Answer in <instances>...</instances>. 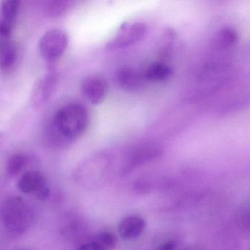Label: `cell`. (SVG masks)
<instances>
[{
    "mask_svg": "<svg viewBox=\"0 0 250 250\" xmlns=\"http://www.w3.org/2000/svg\"><path fill=\"white\" fill-rule=\"evenodd\" d=\"M81 87L84 97L94 105L99 104L104 101L109 89L107 82L99 76L86 77Z\"/></svg>",
    "mask_w": 250,
    "mask_h": 250,
    "instance_id": "cell-7",
    "label": "cell"
},
{
    "mask_svg": "<svg viewBox=\"0 0 250 250\" xmlns=\"http://www.w3.org/2000/svg\"><path fill=\"white\" fill-rule=\"evenodd\" d=\"M88 124V111L84 105L67 104L57 111L49 123L46 142L51 147H64L81 137Z\"/></svg>",
    "mask_w": 250,
    "mask_h": 250,
    "instance_id": "cell-1",
    "label": "cell"
},
{
    "mask_svg": "<svg viewBox=\"0 0 250 250\" xmlns=\"http://www.w3.org/2000/svg\"><path fill=\"white\" fill-rule=\"evenodd\" d=\"M147 26L141 21L123 24L112 39L106 43L109 50L124 49L141 41L147 33Z\"/></svg>",
    "mask_w": 250,
    "mask_h": 250,
    "instance_id": "cell-4",
    "label": "cell"
},
{
    "mask_svg": "<svg viewBox=\"0 0 250 250\" xmlns=\"http://www.w3.org/2000/svg\"><path fill=\"white\" fill-rule=\"evenodd\" d=\"M18 188L24 194H34L41 200H46L50 194L46 177L39 170H29L23 173L19 180Z\"/></svg>",
    "mask_w": 250,
    "mask_h": 250,
    "instance_id": "cell-5",
    "label": "cell"
},
{
    "mask_svg": "<svg viewBox=\"0 0 250 250\" xmlns=\"http://www.w3.org/2000/svg\"><path fill=\"white\" fill-rule=\"evenodd\" d=\"M2 218L4 227L8 232L14 235H21L31 226L33 213L24 199L14 196L4 203Z\"/></svg>",
    "mask_w": 250,
    "mask_h": 250,
    "instance_id": "cell-2",
    "label": "cell"
},
{
    "mask_svg": "<svg viewBox=\"0 0 250 250\" xmlns=\"http://www.w3.org/2000/svg\"><path fill=\"white\" fill-rule=\"evenodd\" d=\"M237 41L238 33L232 27H224L216 35V44L219 47H230L236 43Z\"/></svg>",
    "mask_w": 250,
    "mask_h": 250,
    "instance_id": "cell-14",
    "label": "cell"
},
{
    "mask_svg": "<svg viewBox=\"0 0 250 250\" xmlns=\"http://www.w3.org/2000/svg\"><path fill=\"white\" fill-rule=\"evenodd\" d=\"M117 82L123 90L127 92H135L143 87V77L133 69L121 68L116 77Z\"/></svg>",
    "mask_w": 250,
    "mask_h": 250,
    "instance_id": "cell-11",
    "label": "cell"
},
{
    "mask_svg": "<svg viewBox=\"0 0 250 250\" xmlns=\"http://www.w3.org/2000/svg\"><path fill=\"white\" fill-rule=\"evenodd\" d=\"M172 75V70L167 64L156 62L150 64L146 70L145 77L150 82H163Z\"/></svg>",
    "mask_w": 250,
    "mask_h": 250,
    "instance_id": "cell-12",
    "label": "cell"
},
{
    "mask_svg": "<svg viewBox=\"0 0 250 250\" xmlns=\"http://www.w3.org/2000/svg\"><path fill=\"white\" fill-rule=\"evenodd\" d=\"M95 241L102 245L106 250H113L116 245V238L115 235L108 231L100 232Z\"/></svg>",
    "mask_w": 250,
    "mask_h": 250,
    "instance_id": "cell-15",
    "label": "cell"
},
{
    "mask_svg": "<svg viewBox=\"0 0 250 250\" xmlns=\"http://www.w3.org/2000/svg\"><path fill=\"white\" fill-rule=\"evenodd\" d=\"M20 10L17 0H6L0 6V39H9Z\"/></svg>",
    "mask_w": 250,
    "mask_h": 250,
    "instance_id": "cell-8",
    "label": "cell"
},
{
    "mask_svg": "<svg viewBox=\"0 0 250 250\" xmlns=\"http://www.w3.org/2000/svg\"><path fill=\"white\" fill-rule=\"evenodd\" d=\"M19 48L10 39L0 40V71L8 73L17 66L19 61Z\"/></svg>",
    "mask_w": 250,
    "mask_h": 250,
    "instance_id": "cell-10",
    "label": "cell"
},
{
    "mask_svg": "<svg viewBox=\"0 0 250 250\" xmlns=\"http://www.w3.org/2000/svg\"><path fill=\"white\" fill-rule=\"evenodd\" d=\"M146 228V222L143 217L137 215H131L124 218L119 222L118 230L123 239L130 241L140 236Z\"/></svg>",
    "mask_w": 250,
    "mask_h": 250,
    "instance_id": "cell-9",
    "label": "cell"
},
{
    "mask_svg": "<svg viewBox=\"0 0 250 250\" xmlns=\"http://www.w3.org/2000/svg\"><path fill=\"white\" fill-rule=\"evenodd\" d=\"M4 140H5V136L2 132H0V147L3 144Z\"/></svg>",
    "mask_w": 250,
    "mask_h": 250,
    "instance_id": "cell-19",
    "label": "cell"
},
{
    "mask_svg": "<svg viewBox=\"0 0 250 250\" xmlns=\"http://www.w3.org/2000/svg\"><path fill=\"white\" fill-rule=\"evenodd\" d=\"M68 35L59 29L46 32L39 42L41 55L49 62H55L65 53L68 46Z\"/></svg>",
    "mask_w": 250,
    "mask_h": 250,
    "instance_id": "cell-3",
    "label": "cell"
},
{
    "mask_svg": "<svg viewBox=\"0 0 250 250\" xmlns=\"http://www.w3.org/2000/svg\"><path fill=\"white\" fill-rule=\"evenodd\" d=\"M59 83L58 73H47L35 83L31 93V102L36 107L46 104L55 93Z\"/></svg>",
    "mask_w": 250,
    "mask_h": 250,
    "instance_id": "cell-6",
    "label": "cell"
},
{
    "mask_svg": "<svg viewBox=\"0 0 250 250\" xmlns=\"http://www.w3.org/2000/svg\"><path fill=\"white\" fill-rule=\"evenodd\" d=\"M77 250H106V249L104 248L102 245L98 244L96 241L93 242L86 243V244H83L80 246Z\"/></svg>",
    "mask_w": 250,
    "mask_h": 250,
    "instance_id": "cell-17",
    "label": "cell"
},
{
    "mask_svg": "<svg viewBox=\"0 0 250 250\" xmlns=\"http://www.w3.org/2000/svg\"><path fill=\"white\" fill-rule=\"evenodd\" d=\"M68 7L67 1H52L46 6V12L52 17H59L63 14Z\"/></svg>",
    "mask_w": 250,
    "mask_h": 250,
    "instance_id": "cell-16",
    "label": "cell"
},
{
    "mask_svg": "<svg viewBox=\"0 0 250 250\" xmlns=\"http://www.w3.org/2000/svg\"><path fill=\"white\" fill-rule=\"evenodd\" d=\"M175 247H176L175 241L169 240L161 244L158 250H175Z\"/></svg>",
    "mask_w": 250,
    "mask_h": 250,
    "instance_id": "cell-18",
    "label": "cell"
},
{
    "mask_svg": "<svg viewBox=\"0 0 250 250\" xmlns=\"http://www.w3.org/2000/svg\"><path fill=\"white\" fill-rule=\"evenodd\" d=\"M28 163V157L23 153L13 155L7 163L6 169L11 176H15L22 172Z\"/></svg>",
    "mask_w": 250,
    "mask_h": 250,
    "instance_id": "cell-13",
    "label": "cell"
}]
</instances>
